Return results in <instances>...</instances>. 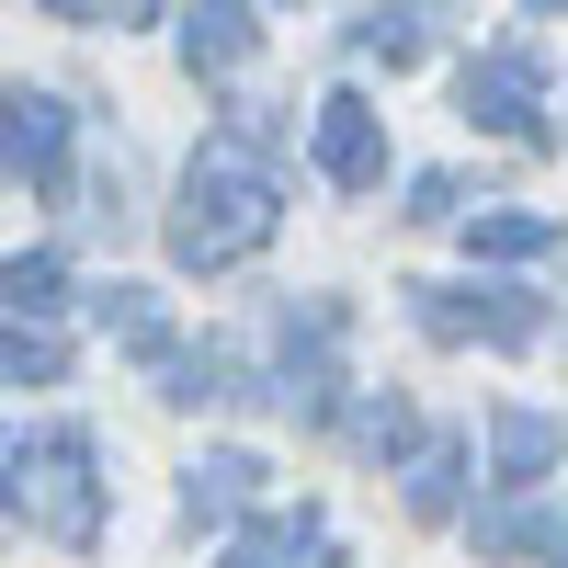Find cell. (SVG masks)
<instances>
[{
  "label": "cell",
  "instance_id": "6da1fadb",
  "mask_svg": "<svg viewBox=\"0 0 568 568\" xmlns=\"http://www.w3.org/2000/svg\"><path fill=\"white\" fill-rule=\"evenodd\" d=\"M273 171L262 149H240V136H216V149L182 171V205H171V262L182 273H227V262H251L273 240Z\"/></svg>",
  "mask_w": 568,
  "mask_h": 568
},
{
  "label": "cell",
  "instance_id": "7a4b0ae2",
  "mask_svg": "<svg viewBox=\"0 0 568 568\" xmlns=\"http://www.w3.org/2000/svg\"><path fill=\"white\" fill-rule=\"evenodd\" d=\"M12 511H34L58 546H91V535H103V489H91V433H80V420H58L45 444H23Z\"/></svg>",
  "mask_w": 568,
  "mask_h": 568
},
{
  "label": "cell",
  "instance_id": "3957f363",
  "mask_svg": "<svg viewBox=\"0 0 568 568\" xmlns=\"http://www.w3.org/2000/svg\"><path fill=\"white\" fill-rule=\"evenodd\" d=\"M409 318L433 329V342H500V353H524L546 329V307L511 296V284H409Z\"/></svg>",
  "mask_w": 568,
  "mask_h": 568
},
{
  "label": "cell",
  "instance_id": "277c9868",
  "mask_svg": "<svg viewBox=\"0 0 568 568\" xmlns=\"http://www.w3.org/2000/svg\"><path fill=\"white\" fill-rule=\"evenodd\" d=\"M455 91H466V125H489V136H524V149L546 136V80H535V58H524V45H489V58L466 69Z\"/></svg>",
  "mask_w": 568,
  "mask_h": 568
},
{
  "label": "cell",
  "instance_id": "5b68a950",
  "mask_svg": "<svg viewBox=\"0 0 568 568\" xmlns=\"http://www.w3.org/2000/svg\"><path fill=\"white\" fill-rule=\"evenodd\" d=\"M0 182H34V194L69 182V103L58 91H12L0 103Z\"/></svg>",
  "mask_w": 568,
  "mask_h": 568
},
{
  "label": "cell",
  "instance_id": "8992f818",
  "mask_svg": "<svg viewBox=\"0 0 568 568\" xmlns=\"http://www.w3.org/2000/svg\"><path fill=\"white\" fill-rule=\"evenodd\" d=\"M318 171L342 182V194H375V182H387V114H375L364 91H329L318 103Z\"/></svg>",
  "mask_w": 568,
  "mask_h": 568
},
{
  "label": "cell",
  "instance_id": "52a82bcc",
  "mask_svg": "<svg viewBox=\"0 0 568 568\" xmlns=\"http://www.w3.org/2000/svg\"><path fill=\"white\" fill-rule=\"evenodd\" d=\"M182 511H194V524H240V511H262V455H240V444L194 455V466H182Z\"/></svg>",
  "mask_w": 568,
  "mask_h": 568
},
{
  "label": "cell",
  "instance_id": "ba28073f",
  "mask_svg": "<svg viewBox=\"0 0 568 568\" xmlns=\"http://www.w3.org/2000/svg\"><path fill=\"white\" fill-rule=\"evenodd\" d=\"M251 45H262L251 0H194V12H182V69H194V80H227V69H251Z\"/></svg>",
  "mask_w": 568,
  "mask_h": 568
},
{
  "label": "cell",
  "instance_id": "9c48e42d",
  "mask_svg": "<svg viewBox=\"0 0 568 568\" xmlns=\"http://www.w3.org/2000/svg\"><path fill=\"white\" fill-rule=\"evenodd\" d=\"M557 455H568V420H557V409H489V466H500V489H535Z\"/></svg>",
  "mask_w": 568,
  "mask_h": 568
},
{
  "label": "cell",
  "instance_id": "30bf717a",
  "mask_svg": "<svg viewBox=\"0 0 568 568\" xmlns=\"http://www.w3.org/2000/svg\"><path fill=\"white\" fill-rule=\"evenodd\" d=\"M227 568H342V546H329L318 511H262V524L227 546Z\"/></svg>",
  "mask_w": 568,
  "mask_h": 568
},
{
  "label": "cell",
  "instance_id": "8fae6325",
  "mask_svg": "<svg viewBox=\"0 0 568 568\" xmlns=\"http://www.w3.org/2000/svg\"><path fill=\"white\" fill-rule=\"evenodd\" d=\"M433 34H444L433 0H375V12L353 23V45H364V58H387V69H420V58H433Z\"/></svg>",
  "mask_w": 568,
  "mask_h": 568
},
{
  "label": "cell",
  "instance_id": "7c38bea8",
  "mask_svg": "<svg viewBox=\"0 0 568 568\" xmlns=\"http://www.w3.org/2000/svg\"><path fill=\"white\" fill-rule=\"evenodd\" d=\"M568 227L557 216H524V205H489V216H466V251L478 262H535V251H557Z\"/></svg>",
  "mask_w": 568,
  "mask_h": 568
},
{
  "label": "cell",
  "instance_id": "4fadbf2b",
  "mask_svg": "<svg viewBox=\"0 0 568 568\" xmlns=\"http://www.w3.org/2000/svg\"><path fill=\"white\" fill-rule=\"evenodd\" d=\"M58 307H69V262H58V251H23V262H0V318H34V329H45Z\"/></svg>",
  "mask_w": 568,
  "mask_h": 568
},
{
  "label": "cell",
  "instance_id": "5bb4252c",
  "mask_svg": "<svg viewBox=\"0 0 568 568\" xmlns=\"http://www.w3.org/2000/svg\"><path fill=\"white\" fill-rule=\"evenodd\" d=\"M91 307H103V329H114L125 353H149V364L171 353V318H160V296H149V284H103Z\"/></svg>",
  "mask_w": 568,
  "mask_h": 568
},
{
  "label": "cell",
  "instance_id": "9a60e30c",
  "mask_svg": "<svg viewBox=\"0 0 568 568\" xmlns=\"http://www.w3.org/2000/svg\"><path fill=\"white\" fill-rule=\"evenodd\" d=\"M69 353H58V329H34V318H0V387H58Z\"/></svg>",
  "mask_w": 568,
  "mask_h": 568
},
{
  "label": "cell",
  "instance_id": "2e32d148",
  "mask_svg": "<svg viewBox=\"0 0 568 568\" xmlns=\"http://www.w3.org/2000/svg\"><path fill=\"white\" fill-rule=\"evenodd\" d=\"M342 433H353V455L387 466V455H409V444H420V420H409V398H353V409H342Z\"/></svg>",
  "mask_w": 568,
  "mask_h": 568
},
{
  "label": "cell",
  "instance_id": "e0dca14e",
  "mask_svg": "<svg viewBox=\"0 0 568 568\" xmlns=\"http://www.w3.org/2000/svg\"><path fill=\"white\" fill-rule=\"evenodd\" d=\"M455 478H466V444H420L409 455V511L420 524H455Z\"/></svg>",
  "mask_w": 568,
  "mask_h": 568
},
{
  "label": "cell",
  "instance_id": "ac0fdd59",
  "mask_svg": "<svg viewBox=\"0 0 568 568\" xmlns=\"http://www.w3.org/2000/svg\"><path fill=\"white\" fill-rule=\"evenodd\" d=\"M444 216H455V171H420L409 182V227H444Z\"/></svg>",
  "mask_w": 568,
  "mask_h": 568
},
{
  "label": "cell",
  "instance_id": "d6986e66",
  "mask_svg": "<svg viewBox=\"0 0 568 568\" xmlns=\"http://www.w3.org/2000/svg\"><path fill=\"white\" fill-rule=\"evenodd\" d=\"M12 489H23V433L0 420V500H12Z\"/></svg>",
  "mask_w": 568,
  "mask_h": 568
},
{
  "label": "cell",
  "instance_id": "ffe728a7",
  "mask_svg": "<svg viewBox=\"0 0 568 568\" xmlns=\"http://www.w3.org/2000/svg\"><path fill=\"white\" fill-rule=\"evenodd\" d=\"M45 12H58V23H91V12H103V0H45Z\"/></svg>",
  "mask_w": 568,
  "mask_h": 568
},
{
  "label": "cell",
  "instance_id": "44dd1931",
  "mask_svg": "<svg viewBox=\"0 0 568 568\" xmlns=\"http://www.w3.org/2000/svg\"><path fill=\"white\" fill-rule=\"evenodd\" d=\"M103 12H114V23H149V12H160V0H103Z\"/></svg>",
  "mask_w": 568,
  "mask_h": 568
},
{
  "label": "cell",
  "instance_id": "7402d4cb",
  "mask_svg": "<svg viewBox=\"0 0 568 568\" xmlns=\"http://www.w3.org/2000/svg\"><path fill=\"white\" fill-rule=\"evenodd\" d=\"M535 12H557V0H535Z\"/></svg>",
  "mask_w": 568,
  "mask_h": 568
}]
</instances>
